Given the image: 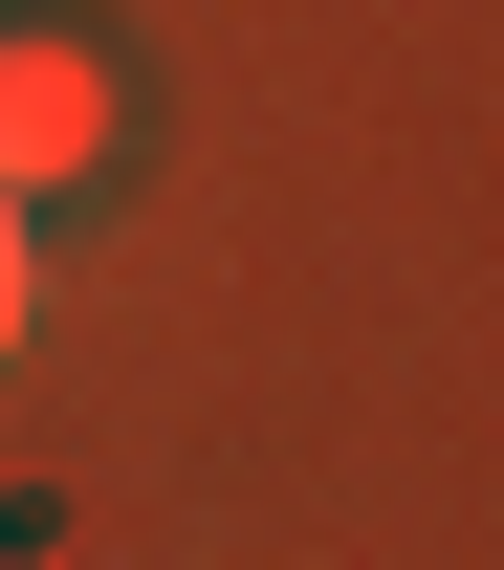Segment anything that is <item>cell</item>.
Masks as SVG:
<instances>
[{"label": "cell", "instance_id": "1", "mask_svg": "<svg viewBox=\"0 0 504 570\" xmlns=\"http://www.w3.org/2000/svg\"><path fill=\"white\" fill-rule=\"evenodd\" d=\"M110 154V45L67 0H0V198H67Z\"/></svg>", "mask_w": 504, "mask_h": 570}, {"label": "cell", "instance_id": "2", "mask_svg": "<svg viewBox=\"0 0 504 570\" xmlns=\"http://www.w3.org/2000/svg\"><path fill=\"white\" fill-rule=\"evenodd\" d=\"M22 330H45V242H22V198H0V373H22Z\"/></svg>", "mask_w": 504, "mask_h": 570}]
</instances>
